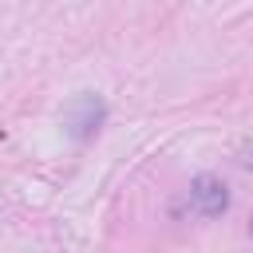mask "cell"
<instances>
[{"mask_svg":"<svg viewBox=\"0 0 253 253\" xmlns=\"http://www.w3.org/2000/svg\"><path fill=\"white\" fill-rule=\"evenodd\" d=\"M103 119H107V103H103L99 95H91V91L75 95V99L63 107V126H67V134H71L75 142H87V138L103 126Z\"/></svg>","mask_w":253,"mask_h":253,"instance_id":"1","label":"cell"},{"mask_svg":"<svg viewBox=\"0 0 253 253\" xmlns=\"http://www.w3.org/2000/svg\"><path fill=\"white\" fill-rule=\"evenodd\" d=\"M190 210L202 217H221L229 210V190L217 174H198L190 182Z\"/></svg>","mask_w":253,"mask_h":253,"instance_id":"2","label":"cell"}]
</instances>
